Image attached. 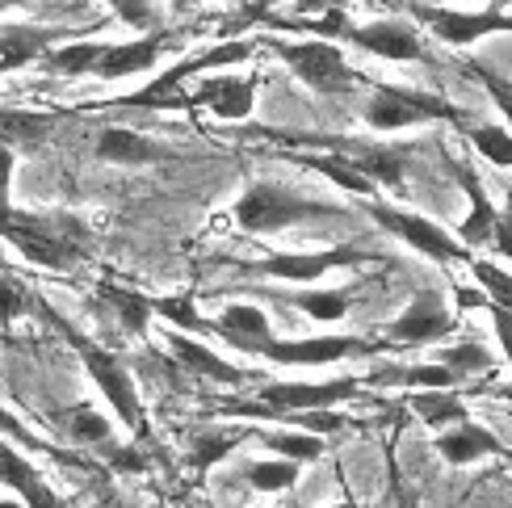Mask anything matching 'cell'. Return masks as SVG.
<instances>
[{"mask_svg":"<svg viewBox=\"0 0 512 508\" xmlns=\"http://www.w3.org/2000/svg\"><path fill=\"white\" fill-rule=\"evenodd\" d=\"M17 311H21V290H17L13 278H5V324L17 320Z\"/></svg>","mask_w":512,"mask_h":508,"instance_id":"f6af8a7d","label":"cell"},{"mask_svg":"<svg viewBox=\"0 0 512 508\" xmlns=\"http://www.w3.org/2000/svg\"><path fill=\"white\" fill-rule=\"evenodd\" d=\"M198 105L223 122H244L256 110V80L252 76H210L194 93L168 97L160 110H198Z\"/></svg>","mask_w":512,"mask_h":508,"instance_id":"30bf717a","label":"cell"},{"mask_svg":"<svg viewBox=\"0 0 512 508\" xmlns=\"http://www.w3.org/2000/svg\"><path fill=\"white\" fill-rule=\"evenodd\" d=\"M382 345H370L361 336H298V341H277L261 353L273 366H328V362H345V357H370Z\"/></svg>","mask_w":512,"mask_h":508,"instance_id":"8fae6325","label":"cell"},{"mask_svg":"<svg viewBox=\"0 0 512 508\" xmlns=\"http://www.w3.org/2000/svg\"><path fill=\"white\" fill-rule=\"evenodd\" d=\"M105 42H63V47L47 51V59H42V72L51 76H97L101 59H105Z\"/></svg>","mask_w":512,"mask_h":508,"instance_id":"f1b7e54d","label":"cell"},{"mask_svg":"<svg viewBox=\"0 0 512 508\" xmlns=\"http://www.w3.org/2000/svg\"><path fill=\"white\" fill-rule=\"evenodd\" d=\"M412 13H416L441 42H450V47H471V42H479V38H487V34H512V13H500V9L454 13V9L416 5Z\"/></svg>","mask_w":512,"mask_h":508,"instance_id":"7c38bea8","label":"cell"},{"mask_svg":"<svg viewBox=\"0 0 512 508\" xmlns=\"http://www.w3.org/2000/svg\"><path fill=\"white\" fill-rule=\"evenodd\" d=\"M248 437H256V429H231V425H210V429H198L194 433V441H189V454H185V462L194 471H210V467H219V462L240 446V441H248Z\"/></svg>","mask_w":512,"mask_h":508,"instance_id":"d4e9b609","label":"cell"},{"mask_svg":"<svg viewBox=\"0 0 512 508\" xmlns=\"http://www.w3.org/2000/svg\"><path fill=\"white\" fill-rule=\"evenodd\" d=\"M437 454L450 462V467H475L483 458H512L504 441L487 425H479V420H466V425L437 433Z\"/></svg>","mask_w":512,"mask_h":508,"instance_id":"2e32d148","label":"cell"},{"mask_svg":"<svg viewBox=\"0 0 512 508\" xmlns=\"http://www.w3.org/2000/svg\"><path fill=\"white\" fill-rule=\"evenodd\" d=\"M298 462H286V458H273V462H248L244 467V483L252 492H261V496H277V492H286L298 483Z\"/></svg>","mask_w":512,"mask_h":508,"instance_id":"836d02e7","label":"cell"},{"mask_svg":"<svg viewBox=\"0 0 512 508\" xmlns=\"http://www.w3.org/2000/svg\"><path fill=\"white\" fill-rule=\"evenodd\" d=\"M97 294H101L105 307H114L122 332H131V336H143L147 332V324H152V315H156V299H147V294H139V290L114 286V282H101Z\"/></svg>","mask_w":512,"mask_h":508,"instance_id":"484cf974","label":"cell"},{"mask_svg":"<svg viewBox=\"0 0 512 508\" xmlns=\"http://www.w3.org/2000/svg\"><path fill=\"white\" fill-rule=\"evenodd\" d=\"M63 34H68L63 26H5L0 30V72L13 76L30 59H47Z\"/></svg>","mask_w":512,"mask_h":508,"instance_id":"44dd1931","label":"cell"},{"mask_svg":"<svg viewBox=\"0 0 512 508\" xmlns=\"http://www.w3.org/2000/svg\"><path fill=\"white\" fill-rule=\"evenodd\" d=\"M462 135L479 147L483 160H492V164H500V168H512V131H508V126H496V122L471 126V122H466Z\"/></svg>","mask_w":512,"mask_h":508,"instance_id":"e575fe53","label":"cell"},{"mask_svg":"<svg viewBox=\"0 0 512 508\" xmlns=\"http://www.w3.org/2000/svg\"><path fill=\"white\" fill-rule=\"evenodd\" d=\"M215 336H223L227 345H236L240 353H252V357H261L277 336H273V324H269V315L261 307H252V303H231L215 315Z\"/></svg>","mask_w":512,"mask_h":508,"instance_id":"e0dca14e","label":"cell"},{"mask_svg":"<svg viewBox=\"0 0 512 508\" xmlns=\"http://www.w3.org/2000/svg\"><path fill=\"white\" fill-rule=\"evenodd\" d=\"M366 122L374 131H408L420 122H466L458 105L441 101L437 93H420V89H399V84H382L366 105Z\"/></svg>","mask_w":512,"mask_h":508,"instance_id":"5b68a950","label":"cell"},{"mask_svg":"<svg viewBox=\"0 0 512 508\" xmlns=\"http://www.w3.org/2000/svg\"><path fill=\"white\" fill-rule=\"evenodd\" d=\"M5 240L42 269H72L84 257V248H89V227L63 215L34 219V215H21V210H9Z\"/></svg>","mask_w":512,"mask_h":508,"instance_id":"6da1fadb","label":"cell"},{"mask_svg":"<svg viewBox=\"0 0 512 508\" xmlns=\"http://www.w3.org/2000/svg\"><path fill=\"white\" fill-rule=\"evenodd\" d=\"M0 483H5V492H13L26 508H63L59 496L34 471V462L21 458L13 437H5V446H0Z\"/></svg>","mask_w":512,"mask_h":508,"instance_id":"d6986e66","label":"cell"},{"mask_svg":"<svg viewBox=\"0 0 512 508\" xmlns=\"http://www.w3.org/2000/svg\"><path fill=\"white\" fill-rule=\"evenodd\" d=\"M248 55H252V42H248V38L219 42V47H206L202 55H189V59H181L173 72L156 76V80L147 84L143 93H135V97H122L118 105H126V110H160V105H164L168 97H177V89H181V84H185L189 76L210 72V68H227V63H244Z\"/></svg>","mask_w":512,"mask_h":508,"instance_id":"9c48e42d","label":"cell"},{"mask_svg":"<svg viewBox=\"0 0 512 508\" xmlns=\"http://www.w3.org/2000/svg\"><path fill=\"white\" fill-rule=\"evenodd\" d=\"M55 114H21V110H5L0 114V131H5V143H42L55 131Z\"/></svg>","mask_w":512,"mask_h":508,"instance_id":"d590c367","label":"cell"},{"mask_svg":"<svg viewBox=\"0 0 512 508\" xmlns=\"http://www.w3.org/2000/svg\"><path fill=\"white\" fill-rule=\"evenodd\" d=\"M487 311H492L496 341H500V349H504V362H508V370H512V311H508V307H492V303H487Z\"/></svg>","mask_w":512,"mask_h":508,"instance_id":"60d3db41","label":"cell"},{"mask_svg":"<svg viewBox=\"0 0 512 508\" xmlns=\"http://www.w3.org/2000/svg\"><path fill=\"white\" fill-rule=\"evenodd\" d=\"M361 387H366V378H332V383H265L261 391H256L252 404H223V412L282 420V416H294V412L336 408V404H345V399H357Z\"/></svg>","mask_w":512,"mask_h":508,"instance_id":"3957f363","label":"cell"},{"mask_svg":"<svg viewBox=\"0 0 512 508\" xmlns=\"http://www.w3.org/2000/svg\"><path fill=\"white\" fill-rule=\"evenodd\" d=\"M408 408L429 429H454V425H466V420H471V408H466L454 391H412Z\"/></svg>","mask_w":512,"mask_h":508,"instance_id":"4316f807","label":"cell"},{"mask_svg":"<svg viewBox=\"0 0 512 508\" xmlns=\"http://www.w3.org/2000/svg\"><path fill=\"white\" fill-rule=\"evenodd\" d=\"M0 5H5V9H17V5H26V0H0Z\"/></svg>","mask_w":512,"mask_h":508,"instance_id":"681fc988","label":"cell"},{"mask_svg":"<svg viewBox=\"0 0 512 508\" xmlns=\"http://www.w3.org/2000/svg\"><path fill=\"white\" fill-rule=\"evenodd\" d=\"M492 248L500 252V257L512 261V189H508V198H504V210H500V227H496V240Z\"/></svg>","mask_w":512,"mask_h":508,"instance_id":"b9f144b4","label":"cell"},{"mask_svg":"<svg viewBox=\"0 0 512 508\" xmlns=\"http://www.w3.org/2000/svg\"><path fill=\"white\" fill-rule=\"evenodd\" d=\"M496 395H504V399H508V404H512V383H504V387H500Z\"/></svg>","mask_w":512,"mask_h":508,"instance_id":"c3c4849f","label":"cell"},{"mask_svg":"<svg viewBox=\"0 0 512 508\" xmlns=\"http://www.w3.org/2000/svg\"><path fill=\"white\" fill-rule=\"evenodd\" d=\"M156 315H164L168 328L177 332H215V320H206L202 307H198V294H164V299H156Z\"/></svg>","mask_w":512,"mask_h":508,"instance_id":"1f68e13d","label":"cell"},{"mask_svg":"<svg viewBox=\"0 0 512 508\" xmlns=\"http://www.w3.org/2000/svg\"><path fill=\"white\" fill-rule=\"evenodd\" d=\"M483 80H487V93H492V101L500 105L504 118H508V126H512V89H508L504 80H496L492 72H483Z\"/></svg>","mask_w":512,"mask_h":508,"instance_id":"ee69618b","label":"cell"},{"mask_svg":"<svg viewBox=\"0 0 512 508\" xmlns=\"http://www.w3.org/2000/svg\"><path fill=\"white\" fill-rule=\"evenodd\" d=\"M286 303L298 307L303 315L319 324H336L349 315V303H353V290H303V294H286Z\"/></svg>","mask_w":512,"mask_h":508,"instance_id":"4dcf8cb0","label":"cell"},{"mask_svg":"<svg viewBox=\"0 0 512 508\" xmlns=\"http://www.w3.org/2000/svg\"><path fill=\"white\" fill-rule=\"evenodd\" d=\"M458 383V374L441 362H416V366H378L366 387H403V391H450Z\"/></svg>","mask_w":512,"mask_h":508,"instance_id":"603a6c76","label":"cell"},{"mask_svg":"<svg viewBox=\"0 0 512 508\" xmlns=\"http://www.w3.org/2000/svg\"><path fill=\"white\" fill-rule=\"evenodd\" d=\"M370 219L387 231V236L403 240L408 248H416L420 257H433V261H471V248L462 240H454L445 227H437L433 219L416 215V210H403V206H387V202H370Z\"/></svg>","mask_w":512,"mask_h":508,"instance_id":"8992f818","label":"cell"},{"mask_svg":"<svg viewBox=\"0 0 512 508\" xmlns=\"http://www.w3.org/2000/svg\"><path fill=\"white\" fill-rule=\"evenodd\" d=\"M332 147H340V156H349L374 185L395 189L403 181V168H408L403 147H370V143H332Z\"/></svg>","mask_w":512,"mask_h":508,"instance_id":"cb8c5ba5","label":"cell"},{"mask_svg":"<svg viewBox=\"0 0 512 508\" xmlns=\"http://www.w3.org/2000/svg\"><path fill=\"white\" fill-rule=\"evenodd\" d=\"M450 173H454V181L466 189V198H471V210H466V219H462V227H458V240H462L466 248L492 244V240H496V227H500V210H496V202L487 198L483 181H479L462 160H450Z\"/></svg>","mask_w":512,"mask_h":508,"instance_id":"9a60e30c","label":"cell"},{"mask_svg":"<svg viewBox=\"0 0 512 508\" xmlns=\"http://www.w3.org/2000/svg\"><path fill=\"white\" fill-rule=\"evenodd\" d=\"M437 362H441V366H450V370L458 374V383H462V378H471V374H487V370L496 366V357L487 353L483 345L466 341V345H454V349H441V353H437Z\"/></svg>","mask_w":512,"mask_h":508,"instance_id":"8d00e7d4","label":"cell"},{"mask_svg":"<svg viewBox=\"0 0 512 508\" xmlns=\"http://www.w3.org/2000/svg\"><path fill=\"white\" fill-rule=\"evenodd\" d=\"M63 433H68V441H76V446H105L110 441V420H105L97 408L89 404H76L59 416Z\"/></svg>","mask_w":512,"mask_h":508,"instance_id":"d6a6232c","label":"cell"},{"mask_svg":"<svg viewBox=\"0 0 512 508\" xmlns=\"http://www.w3.org/2000/svg\"><path fill=\"white\" fill-rule=\"evenodd\" d=\"M349 0H294V9L303 17H328V13H340Z\"/></svg>","mask_w":512,"mask_h":508,"instance_id":"7bdbcfd3","label":"cell"},{"mask_svg":"<svg viewBox=\"0 0 512 508\" xmlns=\"http://www.w3.org/2000/svg\"><path fill=\"white\" fill-rule=\"evenodd\" d=\"M0 508H21V504H17V500H5V504H0Z\"/></svg>","mask_w":512,"mask_h":508,"instance_id":"f907efd6","label":"cell"},{"mask_svg":"<svg viewBox=\"0 0 512 508\" xmlns=\"http://www.w3.org/2000/svg\"><path fill=\"white\" fill-rule=\"evenodd\" d=\"M105 5H110L114 17L126 21V26H135V30L152 26V5H147V0H105Z\"/></svg>","mask_w":512,"mask_h":508,"instance_id":"ab89813d","label":"cell"},{"mask_svg":"<svg viewBox=\"0 0 512 508\" xmlns=\"http://www.w3.org/2000/svg\"><path fill=\"white\" fill-rule=\"evenodd\" d=\"M168 349L181 357V366L189 374H202V378H210V383L240 387V383H248V378H252V370H244L236 362H223L215 349H206L202 341H194V336H185V332H168Z\"/></svg>","mask_w":512,"mask_h":508,"instance_id":"7402d4cb","label":"cell"},{"mask_svg":"<svg viewBox=\"0 0 512 508\" xmlns=\"http://www.w3.org/2000/svg\"><path fill=\"white\" fill-rule=\"evenodd\" d=\"M349 42L361 51L378 55V59H391V63H420L424 59V42H420L416 26H408V21H399V17L349 26Z\"/></svg>","mask_w":512,"mask_h":508,"instance_id":"4fadbf2b","label":"cell"},{"mask_svg":"<svg viewBox=\"0 0 512 508\" xmlns=\"http://www.w3.org/2000/svg\"><path fill=\"white\" fill-rule=\"evenodd\" d=\"M256 441L273 454V458H286V462H298V467H307V462L324 458V437L319 433H307V429H277V433H261L256 429Z\"/></svg>","mask_w":512,"mask_h":508,"instance_id":"83f0119b","label":"cell"},{"mask_svg":"<svg viewBox=\"0 0 512 508\" xmlns=\"http://www.w3.org/2000/svg\"><path fill=\"white\" fill-rule=\"evenodd\" d=\"M97 160L105 164H122V168H143V164H160V160H177L173 147H164L156 139H147L139 131H126V126H105L97 135Z\"/></svg>","mask_w":512,"mask_h":508,"instance_id":"ac0fdd59","label":"cell"},{"mask_svg":"<svg viewBox=\"0 0 512 508\" xmlns=\"http://www.w3.org/2000/svg\"><path fill=\"white\" fill-rule=\"evenodd\" d=\"M366 261L361 248H328V252H273V257L252 261L256 273H269V278H282V282H315L324 278L328 269H345Z\"/></svg>","mask_w":512,"mask_h":508,"instance_id":"5bb4252c","label":"cell"},{"mask_svg":"<svg viewBox=\"0 0 512 508\" xmlns=\"http://www.w3.org/2000/svg\"><path fill=\"white\" fill-rule=\"evenodd\" d=\"M282 425H298V429H307V433L328 437V433L349 429V420H345V416H336V408H319V412H294V416H282Z\"/></svg>","mask_w":512,"mask_h":508,"instance_id":"f35d334b","label":"cell"},{"mask_svg":"<svg viewBox=\"0 0 512 508\" xmlns=\"http://www.w3.org/2000/svg\"><path fill=\"white\" fill-rule=\"evenodd\" d=\"M298 160H303L307 168H311V173H319V177H328L332 185H340V189H345V194H374V181L366 177V173H361V168L349 160V156H324V152H303V156H298Z\"/></svg>","mask_w":512,"mask_h":508,"instance_id":"f546056e","label":"cell"},{"mask_svg":"<svg viewBox=\"0 0 512 508\" xmlns=\"http://www.w3.org/2000/svg\"><path fill=\"white\" fill-rule=\"evenodd\" d=\"M336 215H345V210L315 202L290 185H277V181H252L236 202V223L248 231V236H273V231H286L294 223L336 219Z\"/></svg>","mask_w":512,"mask_h":508,"instance_id":"7a4b0ae2","label":"cell"},{"mask_svg":"<svg viewBox=\"0 0 512 508\" xmlns=\"http://www.w3.org/2000/svg\"><path fill=\"white\" fill-rule=\"evenodd\" d=\"M164 47H168V30H152V34H143V38L118 42V47L105 51L97 76L101 80H126V76H135V72H152L156 63H160V55H164Z\"/></svg>","mask_w":512,"mask_h":508,"instance_id":"ffe728a7","label":"cell"},{"mask_svg":"<svg viewBox=\"0 0 512 508\" xmlns=\"http://www.w3.org/2000/svg\"><path fill=\"white\" fill-rule=\"evenodd\" d=\"M328 508H357V500H336V504H328Z\"/></svg>","mask_w":512,"mask_h":508,"instance_id":"7dc6e473","label":"cell"},{"mask_svg":"<svg viewBox=\"0 0 512 508\" xmlns=\"http://www.w3.org/2000/svg\"><path fill=\"white\" fill-rule=\"evenodd\" d=\"M471 273H475L479 290L487 294V303L512 311V273H504V269L492 265V261H471Z\"/></svg>","mask_w":512,"mask_h":508,"instance_id":"74e56055","label":"cell"},{"mask_svg":"<svg viewBox=\"0 0 512 508\" xmlns=\"http://www.w3.org/2000/svg\"><path fill=\"white\" fill-rule=\"evenodd\" d=\"M454 328H458V315L445 307V294L441 290H416L412 303L382 328V336H387V345H395V349H424V345L445 341Z\"/></svg>","mask_w":512,"mask_h":508,"instance_id":"52a82bcc","label":"cell"},{"mask_svg":"<svg viewBox=\"0 0 512 508\" xmlns=\"http://www.w3.org/2000/svg\"><path fill=\"white\" fill-rule=\"evenodd\" d=\"M395 508H420V496H416L412 488H403V492H399V500H395Z\"/></svg>","mask_w":512,"mask_h":508,"instance_id":"bcb514c9","label":"cell"},{"mask_svg":"<svg viewBox=\"0 0 512 508\" xmlns=\"http://www.w3.org/2000/svg\"><path fill=\"white\" fill-rule=\"evenodd\" d=\"M59 328H63V336H68V341L76 345L84 370H89V378L97 383V391L105 395L110 412L122 420V429H131L135 437H143V433H147V412H143V399H139V391H135L131 370H126L110 349H97V345L84 341V336H76L72 324H63V320H59Z\"/></svg>","mask_w":512,"mask_h":508,"instance_id":"277c9868","label":"cell"},{"mask_svg":"<svg viewBox=\"0 0 512 508\" xmlns=\"http://www.w3.org/2000/svg\"><path fill=\"white\" fill-rule=\"evenodd\" d=\"M277 55L286 59V68L307 84V89L315 93H345L349 84H353V68H349V59L345 51L336 47V42L328 38H303V42H282L277 47Z\"/></svg>","mask_w":512,"mask_h":508,"instance_id":"ba28073f","label":"cell"}]
</instances>
